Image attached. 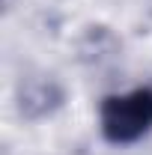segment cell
<instances>
[{
  "instance_id": "6da1fadb",
  "label": "cell",
  "mask_w": 152,
  "mask_h": 155,
  "mask_svg": "<svg viewBox=\"0 0 152 155\" xmlns=\"http://www.w3.org/2000/svg\"><path fill=\"white\" fill-rule=\"evenodd\" d=\"M101 131L111 143H134L152 128V90H134L101 101Z\"/></svg>"
}]
</instances>
